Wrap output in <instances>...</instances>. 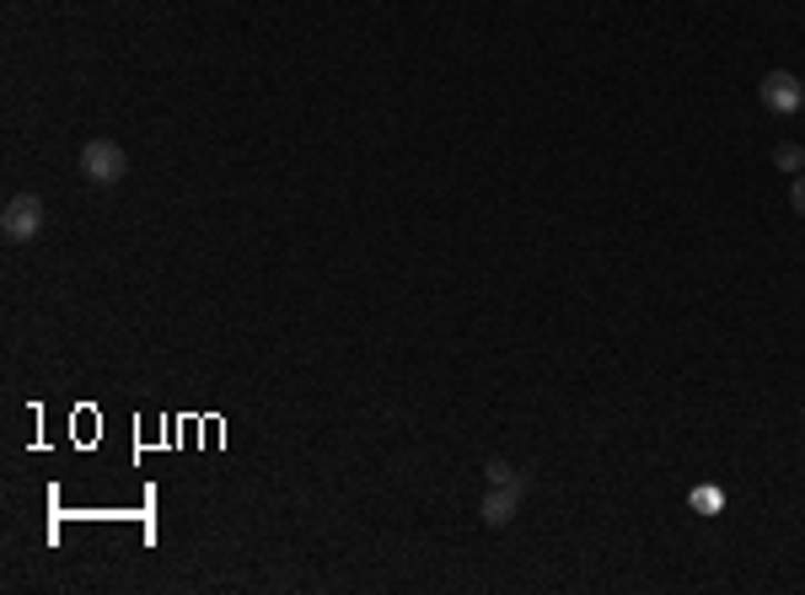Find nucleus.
Wrapping results in <instances>:
<instances>
[{
	"mask_svg": "<svg viewBox=\"0 0 805 595\" xmlns=\"http://www.w3.org/2000/svg\"><path fill=\"white\" fill-rule=\"evenodd\" d=\"M43 231V199L38 194H11L0 209V237L6 241H32Z\"/></svg>",
	"mask_w": 805,
	"mask_h": 595,
	"instance_id": "nucleus-2",
	"label": "nucleus"
},
{
	"mask_svg": "<svg viewBox=\"0 0 805 595\" xmlns=\"http://www.w3.org/2000/svg\"><path fill=\"white\" fill-rule=\"evenodd\" d=\"M774 161H778V172H805V150L801 146H778Z\"/></svg>",
	"mask_w": 805,
	"mask_h": 595,
	"instance_id": "nucleus-7",
	"label": "nucleus"
},
{
	"mask_svg": "<svg viewBox=\"0 0 805 595\" xmlns=\"http://www.w3.org/2000/svg\"><path fill=\"white\" fill-rule=\"evenodd\" d=\"M757 97H763V108L768 113H778V119H795L805 108V81L795 76V70H768L763 76V87H757Z\"/></svg>",
	"mask_w": 805,
	"mask_h": 595,
	"instance_id": "nucleus-3",
	"label": "nucleus"
},
{
	"mask_svg": "<svg viewBox=\"0 0 805 595\" xmlns=\"http://www.w3.org/2000/svg\"><path fill=\"white\" fill-rule=\"evenodd\" d=\"M81 178L92 188H119L129 178V156L119 140H87L81 146Z\"/></svg>",
	"mask_w": 805,
	"mask_h": 595,
	"instance_id": "nucleus-1",
	"label": "nucleus"
},
{
	"mask_svg": "<svg viewBox=\"0 0 805 595\" xmlns=\"http://www.w3.org/2000/svg\"><path fill=\"white\" fill-rule=\"evenodd\" d=\"M789 205H795V215H805V172H795V182H789Z\"/></svg>",
	"mask_w": 805,
	"mask_h": 595,
	"instance_id": "nucleus-8",
	"label": "nucleus"
},
{
	"mask_svg": "<svg viewBox=\"0 0 805 595\" xmlns=\"http://www.w3.org/2000/svg\"><path fill=\"white\" fill-rule=\"evenodd\" d=\"M516 509H521V494H516V488H489V494H484V509H478V515H484V526H510V520H516Z\"/></svg>",
	"mask_w": 805,
	"mask_h": 595,
	"instance_id": "nucleus-4",
	"label": "nucleus"
},
{
	"mask_svg": "<svg viewBox=\"0 0 805 595\" xmlns=\"http://www.w3.org/2000/svg\"><path fill=\"white\" fill-rule=\"evenodd\" d=\"M484 477H489V488H516V494H527V477L516 473L510 462H489V467H484Z\"/></svg>",
	"mask_w": 805,
	"mask_h": 595,
	"instance_id": "nucleus-5",
	"label": "nucleus"
},
{
	"mask_svg": "<svg viewBox=\"0 0 805 595\" xmlns=\"http://www.w3.org/2000/svg\"><path fill=\"white\" fill-rule=\"evenodd\" d=\"M693 509H698V515H719V509H725V488H714V483L693 488Z\"/></svg>",
	"mask_w": 805,
	"mask_h": 595,
	"instance_id": "nucleus-6",
	"label": "nucleus"
}]
</instances>
